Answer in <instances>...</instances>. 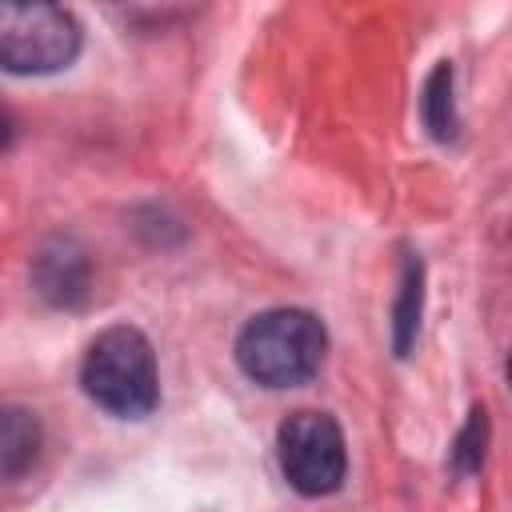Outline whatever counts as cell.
Returning a JSON list of instances; mask_svg holds the SVG:
<instances>
[{
	"instance_id": "obj_7",
	"label": "cell",
	"mask_w": 512,
	"mask_h": 512,
	"mask_svg": "<svg viewBox=\"0 0 512 512\" xmlns=\"http://www.w3.org/2000/svg\"><path fill=\"white\" fill-rule=\"evenodd\" d=\"M420 312H424V264L416 256H408L404 280H400V296H396V312H392L396 356H408V348L416 340V328H420Z\"/></svg>"
},
{
	"instance_id": "obj_9",
	"label": "cell",
	"mask_w": 512,
	"mask_h": 512,
	"mask_svg": "<svg viewBox=\"0 0 512 512\" xmlns=\"http://www.w3.org/2000/svg\"><path fill=\"white\" fill-rule=\"evenodd\" d=\"M484 444H488V412H484V408H472L468 424L460 428V436H456V444H452V468H456L460 476L480 472V464H484Z\"/></svg>"
},
{
	"instance_id": "obj_6",
	"label": "cell",
	"mask_w": 512,
	"mask_h": 512,
	"mask_svg": "<svg viewBox=\"0 0 512 512\" xmlns=\"http://www.w3.org/2000/svg\"><path fill=\"white\" fill-rule=\"evenodd\" d=\"M44 444V428L40 416L16 404H0V484L24 476Z\"/></svg>"
},
{
	"instance_id": "obj_8",
	"label": "cell",
	"mask_w": 512,
	"mask_h": 512,
	"mask_svg": "<svg viewBox=\"0 0 512 512\" xmlns=\"http://www.w3.org/2000/svg\"><path fill=\"white\" fill-rule=\"evenodd\" d=\"M420 112H424V128L436 140H452L456 136V96H452V64H436L424 80V96H420Z\"/></svg>"
},
{
	"instance_id": "obj_5",
	"label": "cell",
	"mask_w": 512,
	"mask_h": 512,
	"mask_svg": "<svg viewBox=\"0 0 512 512\" xmlns=\"http://www.w3.org/2000/svg\"><path fill=\"white\" fill-rule=\"evenodd\" d=\"M32 280H36V292L48 300V304H56V308H76V304H84V296H88V256H84V248H76V240H64V236H56V240H48L40 252H36V260H32Z\"/></svg>"
},
{
	"instance_id": "obj_4",
	"label": "cell",
	"mask_w": 512,
	"mask_h": 512,
	"mask_svg": "<svg viewBox=\"0 0 512 512\" xmlns=\"http://www.w3.org/2000/svg\"><path fill=\"white\" fill-rule=\"evenodd\" d=\"M276 452H280V472L300 496H328L340 488L348 452H344V432L328 412L300 408L292 412L280 432H276Z\"/></svg>"
},
{
	"instance_id": "obj_1",
	"label": "cell",
	"mask_w": 512,
	"mask_h": 512,
	"mask_svg": "<svg viewBox=\"0 0 512 512\" xmlns=\"http://www.w3.org/2000/svg\"><path fill=\"white\" fill-rule=\"evenodd\" d=\"M328 332L304 308H268L252 316L236 336V364L264 388L308 384L324 364Z\"/></svg>"
},
{
	"instance_id": "obj_10",
	"label": "cell",
	"mask_w": 512,
	"mask_h": 512,
	"mask_svg": "<svg viewBox=\"0 0 512 512\" xmlns=\"http://www.w3.org/2000/svg\"><path fill=\"white\" fill-rule=\"evenodd\" d=\"M12 144V120H8V112L0 108V152Z\"/></svg>"
},
{
	"instance_id": "obj_3",
	"label": "cell",
	"mask_w": 512,
	"mask_h": 512,
	"mask_svg": "<svg viewBox=\"0 0 512 512\" xmlns=\"http://www.w3.org/2000/svg\"><path fill=\"white\" fill-rule=\"evenodd\" d=\"M80 52V24L60 4L0 0V68L20 76L60 72Z\"/></svg>"
},
{
	"instance_id": "obj_2",
	"label": "cell",
	"mask_w": 512,
	"mask_h": 512,
	"mask_svg": "<svg viewBox=\"0 0 512 512\" xmlns=\"http://www.w3.org/2000/svg\"><path fill=\"white\" fill-rule=\"evenodd\" d=\"M80 384L92 404L120 420L148 416L160 404V372L148 336L128 324L104 328L84 352Z\"/></svg>"
}]
</instances>
